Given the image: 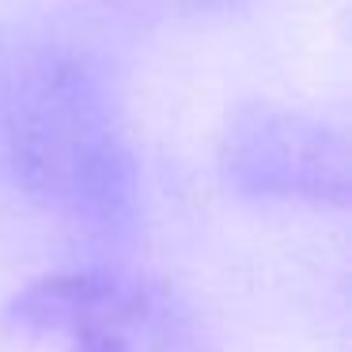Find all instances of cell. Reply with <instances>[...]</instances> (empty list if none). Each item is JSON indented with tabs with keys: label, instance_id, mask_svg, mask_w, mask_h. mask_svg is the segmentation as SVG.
Segmentation results:
<instances>
[{
	"label": "cell",
	"instance_id": "cell-2",
	"mask_svg": "<svg viewBox=\"0 0 352 352\" xmlns=\"http://www.w3.org/2000/svg\"><path fill=\"white\" fill-rule=\"evenodd\" d=\"M228 170L243 190L276 197L344 201V155L314 125L292 118H258L231 140Z\"/></svg>",
	"mask_w": 352,
	"mask_h": 352
},
{
	"label": "cell",
	"instance_id": "cell-1",
	"mask_svg": "<svg viewBox=\"0 0 352 352\" xmlns=\"http://www.w3.org/2000/svg\"><path fill=\"white\" fill-rule=\"evenodd\" d=\"M0 326L65 352H208L190 311L167 288L102 269L31 280L4 303Z\"/></svg>",
	"mask_w": 352,
	"mask_h": 352
}]
</instances>
